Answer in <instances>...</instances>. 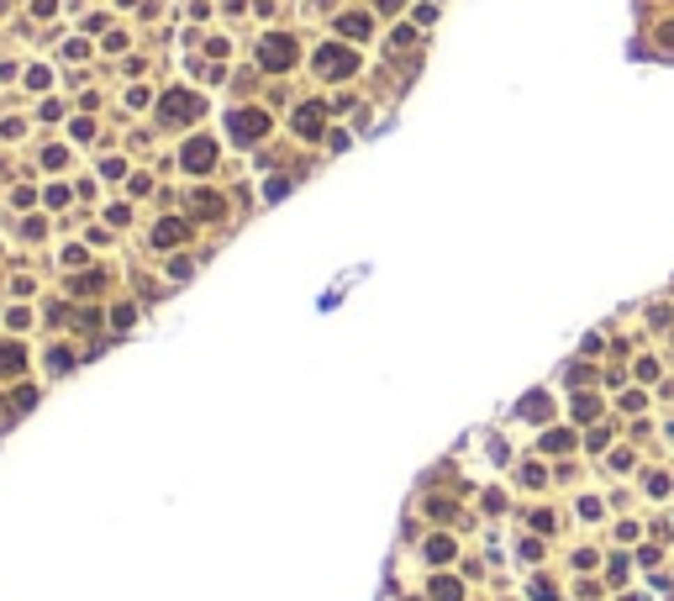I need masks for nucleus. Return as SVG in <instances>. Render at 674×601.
Listing matches in <instances>:
<instances>
[{
    "label": "nucleus",
    "mask_w": 674,
    "mask_h": 601,
    "mask_svg": "<svg viewBox=\"0 0 674 601\" xmlns=\"http://www.w3.org/2000/svg\"><path fill=\"white\" fill-rule=\"evenodd\" d=\"M227 132H232L237 143H253V137L269 132V116H263V111H232V116H227Z\"/></svg>",
    "instance_id": "nucleus-1"
},
{
    "label": "nucleus",
    "mask_w": 674,
    "mask_h": 601,
    "mask_svg": "<svg viewBox=\"0 0 674 601\" xmlns=\"http://www.w3.org/2000/svg\"><path fill=\"white\" fill-rule=\"evenodd\" d=\"M296 127H300V132H306V137H316V132H321V106H300Z\"/></svg>",
    "instance_id": "nucleus-6"
},
{
    "label": "nucleus",
    "mask_w": 674,
    "mask_h": 601,
    "mask_svg": "<svg viewBox=\"0 0 674 601\" xmlns=\"http://www.w3.org/2000/svg\"><path fill=\"white\" fill-rule=\"evenodd\" d=\"M438 601H459V586L453 580H438Z\"/></svg>",
    "instance_id": "nucleus-9"
},
{
    "label": "nucleus",
    "mask_w": 674,
    "mask_h": 601,
    "mask_svg": "<svg viewBox=\"0 0 674 601\" xmlns=\"http://www.w3.org/2000/svg\"><path fill=\"white\" fill-rule=\"evenodd\" d=\"M337 26H343L348 37H364V32H369V16H343V22H337Z\"/></svg>",
    "instance_id": "nucleus-8"
},
{
    "label": "nucleus",
    "mask_w": 674,
    "mask_h": 601,
    "mask_svg": "<svg viewBox=\"0 0 674 601\" xmlns=\"http://www.w3.org/2000/svg\"><path fill=\"white\" fill-rule=\"evenodd\" d=\"M316 69L327 74V79H343V74L358 69V59H353L348 48H321V53H316Z\"/></svg>",
    "instance_id": "nucleus-2"
},
{
    "label": "nucleus",
    "mask_w": 674,
    "mask_h": 601,
    "mask_svg": "<svg viewBox=\"0 0 674 601\" xmlns=\"http://www.w3.org/2000/svg\"><path fill=\"white\" fill-rule=\"evenodd\" d=\"M195 111H201V100H195V96H185V90L164 96V116H169V121H185V116H195Z\"/></svg>",
    "instance_id": "nucleus-4"
},
{
    "label": "nucleus",
    "mask_w": 674,
    "mask_h": 601,
    "mask_svg": "<svg viewBox=\"0 0 674 601\" xmlns=\"http://www.w3.org/2000/svg\"><path fill=\"white\" fill-rule=\"evenodd\" d=\"M263 69H290V63H296V43H290V37H263Z\"/></svg>",
    "instance_id": "nucleus-3"
},
{
    "label": "nucleus",
    "mask_w": 674,
    "mask_h": 601,
    "mask_svg": "<svg viewBox=\"0 0 674 601\" xmlns=\"http://www.w3.org/2000/svg\"><path fill=\"white\" fill-rule=\"evenodd\" d=\"M211 158H216V148L206 143V137H195V143L185 148V169H211Z\"/></svg>",
    "instance_id": "nucleus-5"
},
{
    "label": "nucleus",
    "mask_w": 674,
    "mask_h": 601,
    "mask_svg": "<svg viewBox=\"0 0 674 601\" xmlns=\"http://www.w3.org/2000/svg\"><path fill=\"white\" fill-rule=\"evenodd\" d=\"M179 238H185V227H179V222H164V227L153 232V243H158V248H169V243H179Z\"/></svg>",
    "instance_id": "nucleus-7"
}]
</instances>
